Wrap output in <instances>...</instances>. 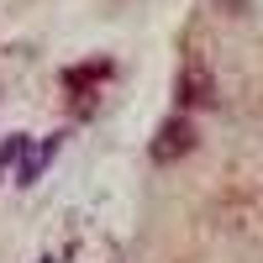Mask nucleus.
I'll return each mask as SVG.
<instances>
[{
	"label": "nucleus",
	"mask_w": 263,
	"mask_h": 263,
	"mask_svg": "<svg viewBox=\"0 0 263 263\" xmlns=\"http://www.w3.org/2000/svg\"><path fill=\"white\" fill-rule=\"evenodd\" d=\"M190 147H195L190 116H168V121L158 126V137H153V158H158V163H174V158H184Z\"/></svg>",
	"instance_id": "obj_1"
},
{
	"label": "nucleus",
	"mask_w": 263,
	"mask_h": 263,
	"mask_svg": "<svg viewBox=\"0 0 263 263\" xmlns=\"http://www.w3.org/2000/svg\"><path fill=\"white\" fill-rule=\"evenodd\" d=\"M32 153V142L27 137H6L0 142V179H11V174H21V158Z\"/></svg>",
	"instance_id": "obj_2"
}]
</instances>
